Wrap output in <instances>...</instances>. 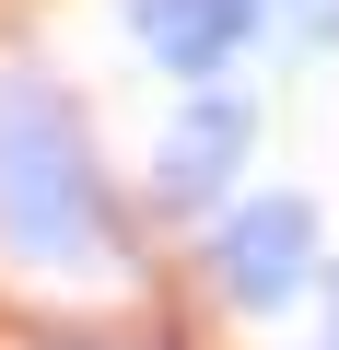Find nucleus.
<instances>
[{
    "instance_id": "obj_4",
    "label": "nucleus",
    "mask_w": 339,
    "mask_h": 350,
    "mask_svg": "<svg viewBox=\"0 0 339 350\" xmlns=\"http://www.w3.org/2000/svg\"><path fill=\"white\" fill-rule=\"evenodd\" d=\"M117 12L140 24V47L176 70V82H223L258 36V0H117Z\"/></svg>"
},
{
    "instance_id": "obj_3",
    "label": "nucleus",
    "mask_w": 339,
    "mask_h": 350,
    "mask_svg": "<svg viewBox=\"0 0 339 350\" xmlns=\"http://www.w3.org/2000/svg\"><path fill=\"white\" fill-rule=\"evenodd\" d=\"M246 140H258V105H246V94H199L176 129H164L152 199H164V211H211L234 175H246Z\"/></svg>"
},
{
    "instance_id": "obj_6",
    "label": "nucleus",
    "mask_w": 339,
    "mask_h": 350,
    "mask_svg": "<svg viewBox=\"0 0 339 350\" xmlns=\"http://www.w3.org/2000/svg\"><path fill=\"white\" fill-rule=\"evenodd\" d=\"M327 350H339V257H327Z\"/></svg>"
},
{
    "instance_id": "obj_5",
    "label": "nucleus",
    "mask_w": 339,
    "mask_h": 350,
    "mask_svg": "<svg viewBox=\"0 0 339 350\" xmlns=\"http://www.w3.org/2000/svg\"><path fill=\"white\" fill-rule=\"evenodd\" d=\"M292 24H304L316 47H339V0H292Z\"/></svg>"
},
{
    "instance_id": "obj_1",
    "label": "nucleus",
    "mask_w": 339,
    "mask_h": 350,
    "mask_svg": "<svg viewBox=\"0 0 339 350\" xmlns=\"http://www.w3.org/2000/svg\"><path fill=\"white\" fill-rule=\"evenodd\" d=\"M0 257L47 269V280H117L129 269V211L94 163L82 105L12 59H0Z\"/></svg>"
},
{
    "instance_id": "obj_2",
    "label": "nucleus",
    "mask_w": 339,
    "mask_h": 350,
    "mask_svg": "<svg viewBox=\"0 0 339 350\" xmlns=\"http://www.w3.org/2000/svg\"><path fill=\"white\" fill-rule=\"evenodd\" d=\"M211 280H223V304H234V315H281L292 292H316V280H327L316 199H292V187L234 199V211L211 222Z\"/></svg>"
}]
</instances>
